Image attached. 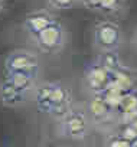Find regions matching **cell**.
<instances>
[{
	"label": "cell",
	"instance_id": "cell-8",
	"mask_svg": "<svg viewBox=\"0 0 137 147\" xmlns=\"http://www.w3.org/2000/svg\"><path fill=\"white\" fill-rule=\"evenodd\" d=\"M55 22V18L48 12V10H35L32 13H29L26 18H25V22H23V28L26 30V33L33 38L36 36L39 32H42L45 28H48L51 23Z\"/></svg>",
	"mask_w": 137,
	"mask_h": 147
},
{
	"label": "cell",
	"instance_id": "cell-1",
	"mask_svg": "<svg viewBox=\"0 0 137 147\" xmlns=\"http://www.w3.org/2000/svg\"><path fill=\"white\" fill-rule=\"evenodd\" d=\"M32 101L39 113L52 115L58 120L72 108L71 90L56 81L38 84L32 92Z\"/></svg>",
	"mask_w": 137,
	"mask_h": 147
},
{
	"label": "cell",
	"instance_id": "cell-20",
	"mask_svg": "<svg viewBox=\"0 0 137 147\" xmlns=\"http://www.w3.org/2000/svg\"><path fill=\"white\" fill-rule=\"evenodd\" d=\"M2 7H3V0H0V10H2Z\"/></svg>",
	"mask_w": 137,
	"mask_h": 147
},
{
	"label": "cell",
	"instance_id": "cell-15",
	"mask_svg": "<svg viewBox=\"0 0 137 147\" xmlns=\"http://www.w3.org/2000/svg\"><path fill=\"white\" fill-rule=\"evenodd\" d=\"M124 138H127V140H130L131 143L137 138V128L130 123V121H124V123H121V127H120V131H118Z\"/></svg>",
	"mask_w": 137,
	"mask_h": 147
},
{
	"label": "cell",
	"instance_id": "cell-2",
	"mask_svg": "<svg viewBox=\"0 0 137 147\" xmlns=\"http://www.w3.org/2000/svg\"><path fill=\"white\" fill-rule=\"evenodd\" d=\"M91 118L84 108L72 107L63 117L58 120V130L61 136L70 140H84L90 134Z\"/></svg>",
	"mask_w": 137,
	"mask_h": 147
},
{
	"label": "cell",
	"instance_id": "cell-18",
	"mask_svg": "<svg viewBox=\"0 0 137 147\" xmlns=\"http://www.w3.org/2000/svg\"><path fill=\"white\" fill-rule=\"evenodd\" d=\"M131 147H137V138H136V140L131 143Z\"/></svg>",
	"mask_w": 137,
	"mask_h": 147
},
{
	"label": "cell",
	"instance_id": "cell-9",
	"mask_svg": "<svg viewBox=\"0 0 137 147\" xmlns=\"http://www.w3.org/2000/svg\"><path fill=\"white\" fill-rule=\"evenodd\" d=\"M85 110H87L92 123L104 121L111 115V113H114L100 94H92V98L88 101V105Z\"/></svg>",
	"mask_w": 137,
	"mask_h": 147
},
{
	"label": "cell",
	"instance_id": "cell-3",
	"mask_svg": "<svg viewBox=\"0 0 137 147\" xmlns=\"http://www.w3.org/2000/svg\"><path fill=\"white\" fill-rule=\"evenodd\" d=\"M36 48L43 53H56L62 49L65 45V30L62 25L55 20L48 28H45L42 32H39L36 36L32 38Z\"/></svg>",
	"mask_w": 137,
	"mask_h": 147
},
{
	"label": "cell",
	"instance_id": "cell-16",
	"mask_svg": "<svg viewBox=\"0 0 137 147\" xmlns=\"http://www.w3.org/2000/svg\"><path fill=\"white\" fill-rule=\"evenodd\" d=\"M48 3L53 9L65 10V9H72L78 3V0H48Z\"/></svg>",
	"mask_w": 137,
	"mask_h": 147
},
{
	"label": "cell",
	"instance_id": "cell-5",
	"mask_svg": "<svg viewBox=\"0 0 137 147\" xmlns=\"http://www.w3.org/2000/svg\"><path fill=\"white\" fill-rule=\"evenodd\" d=\"M94 39L101 51H115L121 43V30L113 22H101L94 30Z\"/></svg>",
	"mask_w": 137,
	"mask_h": 147
},
{
	"label": "cell",
	"instance_id": "cell-7",
	"mask_svg": "<svg viewBox=\"0 0 137 147\" xmlns=\"http://www.w3.org/2000/svg\"><path fill=\"white\" fill-rule=\"evenodd\" d=\"M29 100H32V97L23 91H20L19 88H16L13 84H10L6 78H3L0 81V102L6 107H19L23 105L25 102H28Z\"/></svg>",
	"mask_w": 137,
	"mask_h": 147
},
{
	"label": "cell",
	"instance_id": "cell-4",
	"mask_svg": "<svg viewBox=\"0 0 137 147\" xmlns=\"http://www.w3.org/2000/svg\"><path fill=\"white\" fill-rule=\"evenodd\" d=\"M5 72H35L39 74V59L28 49H16L5 58Z\"/></svg>",
	"mask_w": 137,
	"mask_h": 147
},
{
	"label": "cell",
	"instance_id": "cell-6",
	"mask_svg": "<svg viewBox=\"0 0 137 147\" xmlns=\"http://www.w3.org/2000/svg\"><path fill=\"white\" fill-rule=\"evenodd\" d=\"M111 80V74L98 62H92L85 69V84L92 94H100L105 90Z\"/></svg>",
	"mask_w": 137,
	"mask_h": 147
},
{
	"label": "cell",
	"instance_id": "cell-13",
	"mask_svg": "<svg viewBox=\"0 0 137 147\" xmlns=\"http://www.w3.org/2000/svg\"><path fill=\"white\" fill-rule=\"evenodd\" d=\"M97 61L111 74V75H113L114 72H117L118 69L123 68L121 61H120V56L115 53V51H103L100 53V56H98Z\"/></svg>",
	"mask_w": 137,
	"mask_h": 147
},
{
	"label": "cell",
	"instance_id": "cell-10",
	"mask_svg": "<svg viewBox=\"0 0 137 147\" xmlns=\"http://www.w3.org/2000/svg\"><path fill=\"white\" fill-rule=\"evenodd\" d=\"M115 114L121 118V121H130L137 117V91H131L124 94L120 105L115 110Z\"/></svg>",
	"mask_w": 137,
	"mask_h": 147
},
{
	"label": "cell",
	"instance_id": "cell-17",
	"mask_svg": "<svg viewBox=\"0 0 137 147\" xmlns=\"http://www.w3.org/2000/svg\"><path fill=\"white\" fill-rule=\"evenodd\" d=\"M130 123H131V124H133V125L137 128V117H134L133 120H130Z\"/></svg>",
	"mask_w": 137,
	"mask_h": 147
},
{
	"label": "cell",
	"instance_id": "cell-11",
	"mask_svg": "<svg viewBox=\"0 0 137 147\" xmlns=\"http://www.w3.org/2000/svg\"><path fill=\"white\" fill-rule=\"evenodd\" d=\"M108 84H111L113 87L118 88L124 94L131 92V91L136 90V80H134V77L131 75L130 72H127L124 68H121V69H118L117 72L113 74Z\"/></svg>",
	"mask_w": 137,
	"mask_h": 147
},
{
	"label": "cell",
	"instance_id": "cell-12",
	"mask_svg": "<svg viewBox=\"0 0 137 147\" xmlns=\"http://www.w3.org/2000/svg\"><path fill=\"white\" fill-rule=\"evenodd\" d=\"M81 2L90 9H95V10L105 12V13H113L121 7L124 0H81Z\"/></svg>",
	"mask_w": 137,
	"mask_h": 147
},
{
	"label": "cell",
	"instance_id": "cell-19",
	"mask_svg": "<svg viewBox=\"0 0 137 147\" xmlns=\"http://www.w3.org/2000/svg\"><path fill=\"white\" fill-rule=\"evenodd\" d=\"M134 45H136V48H137V33H136V36H134Z\"/></svg>",
	"mask_w": 137,
	"mask_h": 147
},
{
	"label": "cell",
	"instance_id": "cell-14",
	"mask_svg": "<svg viewBox=\"0 0 137 147\" xmlns=\"http://www.w3.org/2000/svg\"><path fill=\"white\" fill-rule=\"evenodd\" d=\"M104 147H131V141L124 138L120 133H115L107 138Z\"/></svg>",
	"mask_w": 137,
	"mask_h": 147
}]
</instances>
